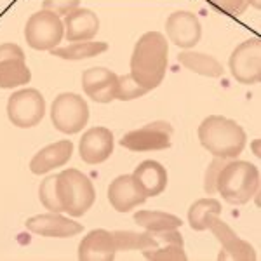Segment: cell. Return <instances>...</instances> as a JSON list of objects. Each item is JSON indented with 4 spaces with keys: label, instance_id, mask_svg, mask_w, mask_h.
Returning <instances> with one entry per match:
<instances>
[{
    "label": "cell",
    "instance_id": "6",
    "mask_svg": "<svg viewBox=\"0 0 261 261\" xmlns=\"http://www.w3.org/2000/svg\"><path fill=\"white\" fill-rule=\"evenodd\" d=\"M65 37L63 19L50 11L42 9L30 16L24 27V39L35 50H53Z\"/></svg>",
    "mask_w": 261,
    "mask_h": 261
},
{
    "label": "cell",
    "instance_id": "14",
    "mask_svg": "<svg viewBox=\"0 0 261 261\" xmlns=\"http://www.w3.org/2000/svg\"><path fill=\"white\" fill-rule=\"evenodd\" d=\"M24 226L32 233L49 237V239H68L73 237V235H79L84 230L81 223L63 216L61 213H50V211L47 214H37V216L28 218Z\"/></svg>",
    "mask_w": 261,
    "mask_h": 261
},
{
    "label": "cell",
    "instance_id": "9",
    "mask_svg": "<svg viewBox=\"0 0 261 261\" xmlns=\"http://www.w3.org/2000/svg\"><path fill=\"white\" fill-rule=\"evenodd\" d=\"M172 125L166 120H157L146 124L141 129L129 130L122 136L120 145L130 151H157L167 150L172 140Z\"/></svg>",
    "mask_w": 261,
    "mask_h": 261
},
{
    "label": "cell",
    "instance_id": "24",
    "mask_svg": "<svg viewBox=\"0 0 261 261\" xmlns=\"http://www.w3.org/2000/svg\"><path fill=\"white\" fill-rule=\"evenodd\" d=\"M223 211L221 202L218 199H213V197H207V199H199L195 200L188 209V223H190L192 230L195 231H204L207 230V220L213 214H218L220 216Z\"/></svg>",
    "mask_w": 261,
    "mask_h": 261
},
{
    "label": "cell",
    "instance_id": "3",
    "mask_svg": "<svg viewBox=\"0 0 261 261\" xmlns=\"http://www.w3.org/2000/svg\"><path fill=\"white\" fill-rule=\"evenodd\" d=\"M259 169L251 162L231 159L223 166L216 179V193L231 205L247 204L258 193Z\"/></svg>",
    "mask_w": 261,
    "mask_h": 261
},
{
    "label": "cell",
    "instance_id": "5",
    "mask_svg": "<svg viewBox=\"0 0 261 261\" xmlns=\"http://www.w3.org/2000/svg\"><path fill=\"white\" fill-rule=\"evenodd\" d=\"M53 125L63 134H77L89 122V105L75 92H63L50 105Z\"/></svg>",
    "mask_w": 261,
    "mask_h": 261
},
{
    "label": "cell",
    "instance_id": "2",
    "mask_svg": "<svg viewBox=\"0 0 261 261\" xmlns=\"http://www.w3.org/2000/svg\"><path fill=\"white\" fill-rule=\"evenodd\" d=\"M199 140L209 153L226 161L237 159L246 148L247 136L241 124L223 115H209L199 125Z\"/></svg>",
    "mask_w": 261,
    "mask_h": 261
},
{
    "label": "cell",
    "instance_id": "23",
    "mask_svg": "<svg viewBox=\"0 0 261 261\" xmlns=\"http://www.w3.org/2000/svg\"><path fill=\"white\" fill-rule=\"evenodd\" d=\"M105 50H108L107 42L86 40V42H73V44L65 45V47H54L50 50V54L56 58H61V60L79 61V60H87V58L99 56Z\"/></svg>",
    "mask_w": 261,
    "mask_h": 261
},
{
    "label": "cell",
    "instance_id": "29",
    "mask_svg": "<svg viewBox=\"0 0 261 261\" xmlns=\"http://www.w3.org/2000/svg\"><path fill=\"white\" fill-rule=\"evenodd\" d=\"M228 162L226 159H221V157H214L213 162L209 164L207 171H205V176H204V190L207 195H214L216 193V179H218V174L220 171L223 169V166Z\"/></svg>",
    "mask_w": 261,
    "mask_h": 261
},
{
    "label": "cell",
    "instance_id": "20",
    "mask_svg": "<svg viewBox=\"0 0 261 261\" xmlns=\"http://www.w3.org/2000/svg\"><path fill=\"white\" fill-rule=\"evenodd\" d=\"M71 155H73V143L70 140H61L53 145L44 146L40 151L33 155L30 162V171L33 174H45V172L63 167L70 162Z\"/></svg>",
    "mask_w": 261,
    "mask_h": 261
},
{
    "label": "cell",
    "instance_id": "1",
    "mask_svg": "<svg viewBox=\"0 0 261 261\" xmlns=\"http://www.w3.org/2000/svg\"><path fill=\"white\" fill-rule=\"evenodd\" d=\"M169 44L159 32H146L136 42L130 56V75L146 91L162 84L169 63Z\"/></svg>",
    "mask_w": 261,
    "mask_h": 261
},
{
    "label": "cell",
    "instance_id": "4",
    "mask_svg": "<svg viewBox=\"0 0 261 261\" xmlns=\"http://www.w3.org/2000/svg\"><path fill=\"white\" fill-rule=\"evenodd\" d=\"M56 193L63 213L79 218L92 207L96 190L92 181L79 169H65L56 176Z\"/></svg>",
    "mask_w": 261,
    "mask_h": 261
},
{
    "label": "cell",
    "instance_id": "7",
    "mask_svg": "<svg viewBox=\"0 0 261 261\" xmlns=\"http://www.w3.org/2000/svg\"><path fill=\"white\" fill-rule=\"evenodd\" d=\"M45 115V99L37 89L12 92L7 101V117L16 127L30 129L39 125Z\"/></svg>",
    "mask_w": 261,
    "mask_h": 261
},
{
    "label": "cell",
    "instance_id": "8",
    "mask_svg": "<svg viewBox=\"0 0 261 261\" xmlns=\"http://www.w3.org/2000/svg\"><path fill=\"white\" fill-rule=\"evenodd\" d=\"M230 73L239 84L254 86L261 79V40L249 39L233 49L228 61Z\"/></svg>",
    "mask_w": 261,
    "mask_h": 261
},
{
    "label": "cell",
    "instance_id": "12",
    "mask_svg": "<svg viewBox=\"0 0 261 261\" xmlns=\"http://www.w3.org/2000/svg\"><path fill=\"white\" fill-rule=\"evenodd\" d=\"M150 246L143 252L146 259L150 261H185L183 235L179 233V228L174 230H162V231H150Z\"/></svg>",
    "mask_w": 261,
    "mask_h": 261
},
{
    "label": "cell",
    "instance_id": "19",
    "mask_svg": "<svg viewBox=\"0 0 261 261\" xmlns=\"http://www.w3.org/2000/svg\"><path fill=\"white\" fill-rule=\"evenodd\" d=\"M65 39L68 42H86L92 40L99 32V19L91 9L77 7L63 18Z\"/></svg>",
    "mask_w": 261,
    "mask_h": 261
},
{
    "label": "cell",
    "instance_id": "22",
    "mask_svg": "<svg viewBox=\"0 0 261 261\" xmlns=\"http://www.w3.org/2000/svg\"><path fill=\"white\" fill-rule=\"evenodd\" d=\"M178 61L187 70H190L197 75H202V77L218 79V77H221L223 71H225L221 63L214 56H211V54L195 53V50H190V49L181 50Z\"/></svg>",
    "mask_w": 261,
    "mask_h": 261
},
{
    "label": "cell",
    "instance_id": "30",
    "mask_svg": "<svg viewBox=\"0 0 261 261\" xmlns=\"http://www.w3.org/2000/svg\"><path fill=\"white\" fill-rule=\"evenodd\" d=\"M81 6V0H42V9L50 11L61 18Z\"/></svg>",
    "mask_w": 261,
    "mask_h": 261
},
{
    "label": "cell",
    "instance_id": "13",
    "mask_svg": "<svg viewBox=\"0 0 261 261\" xmlns=\"http://www.w3.org/2000/svg\"><path fill=\"white\" fill-rule=\"evenodd\" d=\"M167 39L176 47L192 49L199 44L202 37V24L199 18L190 11H176L166 21Z\"/></svg>",
    "mask_w": 261,
    "mask_h": 261
},
{
    "label": "cell",
    "instance_id": "32",
    "mask_svg": "<svg viewBox=\"0 0 261 261\" xmlns=\"http://www.w3.org/2000/svg\"><path fill=\"white\" fill-rule=\"evenodd\" d=\"M247 4L254 7V9H259L261 7V0H247Z\"/></svg>",
    "mask_w": 261,
    "mask_h": 261
},
{
    "label": "cell",
    "instance_id": "31",
    "mask_svg": "<svg viewBox=\"0 0 261 261\" xmlns=\"http://www.w3.org/2000/svg\"><path fill=\"white\" fill-rule=\"evenodd\" d=\"M207 2H211L218 9L228 12V14H233V16L244 14L247 7H249L247 0H207Z\"/></svg>",
    "mask_w": 261,
    "mask_h": 261
},
{
    "label": "cell",
    "instance_id": "18",
    "mask_svg": "<svg viewBox=\"0 0 261 261\" xmlns=\"http://www.w3.org/2000/svg\"><path fill=\"white\" fill-rule=\"evenodd\" d=\"M117 244L113 231L98 228L92 230L79 244L81 261H112L117 256Z\"/></svg>",
    "mask_w": 261,
    "mask_h": 261
},
{
    "label": "cell",
    "instance_id": "27",
    "mask_svg": "<svg viewBox=\"0 0 261 261\" xmlns=\"http://www.w3.org/2000/svg\"><path fill=\"white\" fill-rule=\"evenodd\" d=\"M39 197L42 205L45 209H49L50 213H63L60 199H58V193H56V176H47V178L42 181L39 188Z\"/></svg>",
    "mask_w": 261,
    "mask_h": 261
},
{
    "label": "cell",
    "instance_id": "28",
    "mask_svg": "<svg viewBox=\"0 0 261 261\" xmlns=\"http://www.w3.org/2000/svg\"><path fill=\"white\" fill-rule=\"evenodd\" d=\"M146 92H148V91L134 81V77L130 73L120 75V77H119V86H117V99L133 101V99H138V98H141V96H145Z\"/></svg>",
    "mask_w": 261,
    "mask_h": 261
},
{
    "label": "cell",
    "instance_id": "17",
    "mask_svg": "<svg viewBox=\"0 0 261 261\" xmlns=\"http://www.w3.org/2000/svg\"><path fill=\"white\" fill-rule=\"evenodd\" d=\"M119 75L103 66H94L82 73V87L87 98L96 103H112L117 99Z\"/></svg>",
    "mask_w": 261,
    "mask_h": 261
},
{
    "label": "cell",
    "instance_id": "26",
    "mask_svg": "<svg viewBox=\"0 0 261 261\" xmlns=\"http://www.w3.org/2000/svg\"><path fill=\"white\" fill-rule=\"evenodd\" d=\"M113 237H115L117 251H145L150 246L148 230L143 231V233L130 230H119L113 231Z\"/></svg>",
    "mask_w": 261,
    "mask_h": 261
},
{
    "label": "cell",
    "instance_id": "25",
    "mask_svg": "<svg viewBox=\"0 0 261 261\" xmlns=\"http://www.w3.org/2000/svg\"><path fill=\"white\" fill-rule=\"evenodd\" d=\"M134 221L141 228L150 231H162V230H174L183 225L181 218L164 211H138L134 214Z\"/></svg>",
    "mask_w": 261,
    "mask_h": 261
},
{
    "label": "cell",
    "instance_id": "11",
    "mask_svg": "<svg viewBox=\"0 0 261 261\" xmlns=\"http://www.w3.org/2000/svg\"><path fill=\"white\" fill-rule=\"evenodd\" d=\"M207 230L213 231V235L221 244V254L220 259H237V261H254L256 256L254 247L249 242L239 237L233 230L225 223L218 214H213L207 220Z\"/></svg>",
    "mask_w": 261,
    "mask_h": 261
},
{
    "label": "cell",
    "instance_id": "10",
    "mask_svg": "<svg viewBox=\"0 0 261 261\" xmlns=\"http://www.w3.org/2000/svg\"><path fill=\"white\" fill-rule=\"evenodd\" d=\"M32 81L27 56L18 44L0 45V89H14Z\"/></svg>",
    "mask_w": 261,
    "mask_h": 261
},
{
    "label": "cell",
    "instance_id": "16",
    "mask_svg": "<svg viewBox=\"0 0 261 261\" xmlns=\"http://www.w3.org/2000/svg\"><path fill=\"white\" fill-rule=\"evenodd\" d=\"M148 199L133 174H122L108 187V200L117 213H129Z\"/></svg>",
    "mask_w": 261,
    "mask_h": 261
},
{
    "label": "cell",
    "instance_id": "15",
    "mask_svg": "<svg viewBox=\"0 0 261 261\" xmlns=\"http://www.w3.org/2000/svg\"><path fill=\"white\" fill-rule=\"evenodd\" d=\"M113 133L108 127H91L84 133L79 143V153L81 159L89 166H96L110 159L113 153Z\"/></svg>",
    "mask_w": 261,
    "mask_h": 261
},
{
    "label": "cell",
    "instance_id": "21",
    "mask_svg": "<svg viewBox=\"0 0 261 261\" xmlns=\"http://www.w3.org/2000/svg\"><path fill=\"white\" fill-rule=\"evenodd\" d=\"M146 197H157L167 188V169L157 161H143L133 172Z\"/></svg>",
    "mask_w": 261,
    "mask_h": 261
}]
</instances>
